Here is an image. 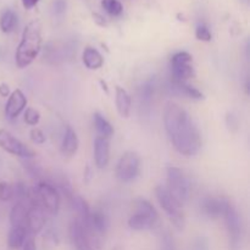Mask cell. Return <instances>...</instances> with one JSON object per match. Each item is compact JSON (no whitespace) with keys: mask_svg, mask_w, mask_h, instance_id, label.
Masks as SVG:
<instances>
[{"mask_svg":"<svg viewBox=\"0 0 250 250\" xmlns=\"http://www.w3.org/2000/svg\"><path fill=\"white\" fill-rule=\"evenodd\" d=\"M164 125L173 148L185 156H194L202 148L199 129L183 107L168 102L164 109Z\"/></svg>","mask_w":250,"mask_h":250,"instance_id":"6da1fadb","label":"cell"},{"mask_svg":"<svg viewBox=\"0 0 250 250\" xmlns=\"http://www.w3.org/2000/svg\"><path fill=\"white\" fill-rule=\"evenodd\" d=\"M42 46V26L39 21H31L22 33L16 50V63L20 68L33 62Z\"/></svg>","mask_w":250,"mask_h":250,"instance_id":"7a4b0ae2","label":"cell"},{"mask_svg":"<svg viewBox=\"0 0 250 250\" xmlns=\"http://www.w3.org/2000/svg\"><path fill=\"white\" fill-rule=\"evenodd\" d=\"M155 195L158 199L159 204L161 205L165 212L167 214L168 219H170L171 224L175 226L176 229L178 231H183L185 229V215L182 212V204L171 194L167 190V188L164 186H158L155 188Z\"/></svg>","mask_w":250,"mask_h":250,"instance_id":"3957f363","label":"cell"},{"mask_svg":"<svg viewBox=\"0 0 250 250\" xmlns=\"http://www.w3.org/2000/svg\"><path fill=\"white\" fill-rule=\"evenodd\" d=\"M222 216H224L225 222H226V229L227 232H229V250H241L242 242H243V226H242V220L239 217L236 207L226 199H225Z\"/></svg>","mask_w":250,"mask_h":250,"instance_id":"277c9868","label":"cell"},{"mask_svg":"<svg viewBox=\"0 0 250 250\" xmlns=\"http://www.w3.org/2000/svg\"><path fill=\"white\" fill-rule=\"evenodd\" d=\"M167 190L181 203L187 202L190 195V185L183 171L178 167H167Z\"/></svg>","mask_w":250,"mask_h":250,"instance_id":"5b68a950","label":"cell"},{"mask_svg":"<svg viewBox=\"0 0 250 250\" xmlns=\"http://www.w3.org/2000/svg\"><path fill=\"white\" fill-rule=\"evenodd\" d=\"M34 199L43 207L49 214L56 215L60 209V195L53 185L48 182H39L36 187Z\"/></svg>","mask_w":250,"mask_h":250,"instance_id":"8992f818","label":"cell"},{"mask_svg":"<svg viewBox=\"0 0 250 250\" xmlns=\"http://www.w3.org/2000/svg\"><path fill=\"white\" fill-rule=\"evenodd\" d=\"M141 160L133 151H126L116 166V176L121 182H131L138 176Z\"/></svg>","mask_w":250,"mask_h":250,"instance_id":"52a82bcc","label":"cell"},{"mask_svg":"<svg viewBox=\"0 0 250 250\" xmlns=\"http://www.w3.org/2000/svg\"><path fill=\"white\" fill-rule=\"evenodd\" d=\"M0 148L4 149L7 153L12 154V155L20 156V158L31 159L36 156V153L31 148H28L26 144L15 138L6 129H0Z\"/></svg>","mask_w":250,"mask_h":250,"instance_id":"ba28073f","label":"cell"},{"mask_svg":"<svg viewBox=\"0 0 250 250\" xmlns=\"http://www.w3.org/2000/svg\"><path fill=\"white\" fill-rule=\"evenodd\" d=\"M45 210L36 199L32 200V205L27 210L26 229L31 234H37L43 229L45 225Z\"/></svg>","mask_w":250,"mask_h":250,"instance_id":"9c48e42d","label":"cell"},{"mask_svg":"<svg viewBox=\"0 0 250 250\" xmlns=\"http://www.w3.org/2000/svg\"><path fill=\"white\" fill-rule=\"evenodd\" d=\"M68 236H70L71 243L76 250H94L84 227L78 220H75L70 224Z\"/></svg>","mask_w":250,"mask_h":250,"instance_id":"30bf717a","label":"cell"},{"mask_svg":"<svg viewBox=\"0 0 250 250\" xmlns=\"http://www.w3.org/2000/svg\"><path fill=\"white\" fill-rule=\"evenodd\" d=\"M27 105V98L24 97L23 93L20 89L14 90L10 94L9 99H7L6 105H5V115L9 119H16L22 110L26 107Z\"/></svg>","mask_w":250,"mask_h":250,"instance_id":"8fae6325","label":"cell"},{"mask_svg":"<svg viewBox=\"0 0 250 250\" xmlns=\"http://www.w3.org/2000/svg\"><path fill=\"white\" fill-rule=\"evenodd\" d=\"M94 159L95 165L99 168L106 167L110 159L109 139L104 137H97L94 141Z\"/></svg>","mask_w":250,"mask_h":250,"instance_id":"7c38bea8","label":"cell"},{"mask_svg":"<svg viewBox=\"0 0 250 250\" xmlns=\"http://www.w3.org/2000/svg\"><path fill=\"white\" fill-rule=\"evenodd\" d=\"M225 207V199H216V198L207 197L200 203L202 212L209 219H217L222 216Z\"/></svg>","mask_w":250,"mask_h":250,"instance_id":"4fadbf2b","label":"cell"},{"mask_svg":"<svg viewBox=\"0 0 250 250\" xmlns=\"http://www.w3.org/2000/svg\"><path fill=\"white\" fill-rule=\"evenodd\" d=\"M158 221V215L143 214V212H136L132 215L128 220V226L134 231H146L154 227Z\"/></svg>","mask_w":250,"mask_h":250,"instance_id":"5bb4252c","label":"cell"},{"mask_svg":"<svg viewBox=\"0 0 250 250\" xmlns=\"http://www.w3.org/2000/svg\"><path fill=\"white\" fill-rule=\"evenodd\" d=\"M78 146H80V142H78V137L76 134L75 129H72L71 127H67L63 134L62 144H61V151L65 156H72L77 153Z\"/></svg>","mask_w":250,"mask_h":250,"instance_id":"9a60e30c","label":"cell"},{"mask_svg":"<svg viewBox=\"0 0 250 250\" xmlns=\"http://www.w3.org/2000/svg\"><path fill=\"white\" fill-rule=\"evenodd\" d=\"M27 229L24 226H11L7 237V246L11 249H19L27 239Z\"/></svg>","mask_w":250,"mask_h":250,"instance_id":"2e32d148","label":"cell"},{"mask_svg":"<svg viewBox=\"0 0 250 250\" xmlns=\"http://www.w3.org/2000/svg\"><path fill=\"white\" fill-rule=\"evenodd\" d=\"M82 59L85 67L89 68V70H99L103 66V63H104V59H103L102 54L97 49L90 48V46L84 49Z\"/></svg>","mask_w":250,"mask_h":250,"instance_id":"e0dca14e","label":"cell"},{"mask_svg":"<svg viewBox=\"0 0 250 250\" xmlns=\"http://www.w3.org/2000/svg\"><path fill=\"white\" fill-rule=\"evenodd\" d=\"M115 102H116V107L120 116L128 117L129 111H131V97L126 92V89H124L122 87H116V98H115Z\"/></svg>","mask_w":250,"mask_h":250,"instance_id":"ac0fdd59","label":"cell"},{"mask_svg":"<svg viewBox=\"0 0 250 250\" xmlns=\"http://www.w3.org/2000/svg\"><path fill=\"white\" fill-rule=\"evenodd\" d=\"M155 94V81L154 78L146 80L139 88V100L142 107H150Z\"/></svg>","mask_w":250,"mask_h":250,"instance_id":"d6986e66","label":"cell"},{"mask_svg":"<svg viewBox=\"0 0 250 250\" xmlns=\"http://www.w3.org/2000/svg\"><path fill=\"white\" fill-rule=\"evenodd\" d=\"M27 207L23 202H17L12 207L10 211V224L11 226H24L26 227V217H27Z\"/></svg>","mask_w":250,"mask_h":250,"instance_id":"ffe728a7","label":"cell"},{"mask_svg":"<svg viewBox=\"0 0 250 250\" xmlns=\"http://www.w3.org/2000/svg\"><path fill=\"white\" fill-rule=\"evenodd\" d=\"M93 121H94V126L95 128H97L98 133L100 134V137L110 138V137L114 134V127H112L111 124H110L104 116H102L99 112H95V114L93 115Z\"/></svg>","mask_w":250,"mask_h":250,"instance_id":"44dd1931","label":"cell"},{"mask_svg":"<svg viewBox=\"0 0 250 250\" xmlns=\"http://www.w3.org/2000/svg\"><path fill=\"white\" fill-rule=\"evenodd\" d=\"M171 71H172V81H177V82H186L194 76V68L192 67L190 63H188V65H173L171 66Z\"/></svg>","mask_w":250,"mask_h":250,"instance_id":"7402d4cb","label":"cell"},{"mask_svg":"<svg viewBox=\"0 0 250 250\" xmlns=\"http://www.w3.org/2000/svg\"><path fill=\"white\" fill-rule=\"evenodd\" d=\"M17 26V16L12 10H5L0 16V29L4 33H10Z\"/></svg>","mask_w":250,"mask_h":250,"instance_id":"603a6c76","label":"cell"},{"mask_svg":"<svg viewBox=\"0 0 250 250\" xmlns=\"http://www.w3.org/2000/svg\"><path fill=\"white\" fill-rule=\"evenodd\" d=\"M172 84H173V88H175L178 93L187 95V97L190 98V99L200 100L204 98L203 97V93L200 92V90H198L197 88H194L193 85L187 84L186 82H177V81H172Z\"/></svg>","mask_w":250,"mask_h":250,"instance_id":"cb8c5ba5","label":"cell"},{"mask_svg":"<svg viewBox=\"0 0 250 250\" xmlns=\"http://www.w3.org/2000/svg\"><path fill=\"white\" fill-rule=\"evenodd\" d=\"M102 6L111 16H120L124 11V6L119 0H102Z\"/></svg>","mask_w":250,"mask_h":250,"instance_id":"d4e9b609","label":"cell"},{"mask_svg":"<svg viewBox=\"0 0 250 250\" xmlns=\"http://www.w3.org/2000/svg\"><path fill=\"white\" fill-rule=\"evenodd\" d=\"M193 58L189 53L187 51H180V53L175 54L171 59V66L173 65H188L192 62Z\"/></svg>","mask_w":250,"mask_h":250,"instance_id":"484cf974","label":"cell"},{"mask_svg":"<svg viewBox=\"0 0 250 250\" xmlns=\"http://www.w3.org/2000/svg\"><path fill=\"white\" fill-rule=\"evenodd\" d=\"M39 120H41V114L39 111H37L33 107H29L24 112V122L29 126H37L39 124Z\"/></svg>","mask_w":250,"mask_h":250,"instance_id":"4316f807","label":"cell"},{"mask_svg":"<svg viewBox=\"0 0 250 250\" xmlns=\"http://www.w3.org/2000/svg\"><path fill=\"white\" fill-rule=\"evenodd\" d=\"M14 197V187L7 182H0V200L7 202Z\"/></svg>","mask_w":250,"mask_h":250,"instance_id":"83f0119b","label":"cell"},{"mask_svg":"<svg viewBox=\"0 0 250 250\" xmlns=\"http://www.w3.org/2000/svg\"><path fill=\"white\" fill-rule=\"evenodd\" d=\"M195 37H197L199 41L203 42H210L211 41V32L209 31L205 24H199L195 29Z\"/></svg>","mask_w":250,"mask_h":250,"instance_id":"f1b7e54d","label":"cell"},{"mask_svg":"<svg viewBox=\"0 0 250 250\" xmlns=\"http://www.w3.org/2000/svg\"><path fill=\"white\" fill-rule=\"evenodd\" d=\"M226 125L229 131L232 132V133H234V132L238 131L239 128L238 117H237L234 114H232V112H229V114L226 115Z\"/></svg>","mask_w":250,"mask_h":250,"instance_id":"f546056e","label":"cell"},{"mask_svg":"<svg viewBox=\"0 0 250 250\" xmlns=\"http://www.w3.org/2000/svg\"><path fill=\"white\" fill-rule=\"evenodd\" d=\"M14 195H16L19 198V202H22L23 199H27L29 197L28 190H27L26 186L23 183H17L16 186L14 187Z\"/></svg>","mask_w":250,"mask_h":250,"instance_id":"4dcf8cb0","label":"cell"},{"mask_svg":"<svg viewBox=\"0 0 250 250\" xmlns=\"http://www.w3.org/2000/svg\"><path fill=\"white\" fill-rule=\"evenodd\" d=\"M161 250H176L173 238L168 233H165L161 238Z\"/></svg>","mask_w":250,"mask_h":250,"instance_id":"1f68e13d","label":"cell"},{"mask_svg":"<svg viewBox=\"0 0 250 250\" xmlns=\"http://www.w3.org/2000/svg\"><path fill=\"white\" fill-rule=\"evenodd\" d=\"M192 250H209V241L205 237H198L193 242Z\"/></svg>","mask_w":250,"mask_h":250,"instance_id":"d6a6232c","label":"cell"},{"mask_svg":"<svg viewBox=\"0 0 250 250\" xmlns=\"http://www.w3.org/2000/svg\"><path fill=\"white\" fill-rule=\"evenodd\" d=\"M31 139L36 144H43L45 142V134L39 128H33L31 131Z\"/></svg>","mask_w":250,"mask_h":250,"instance_id":"836d02e7","label":"cell"},{"mask_svg":"<svg viewBox=\"0 0 250 250\" xmlns=\"http://www.w3.org/2000/svg\"><path fill=\"white\" fill-rule=\"evenodd\" d=\"M66 10V1L65 0H55L54 2V11L56 15L63 14Z\"/></svg>","mask_w":250,"mask_h":250,"instance_id":"e575fe53","label":"cell"},{"mask_svg":"<svg viewBox=\"0 0 250 250\" xmlns=\"http://www.w3.org/2000/svg\"><path fill=\"white\" fill-rule=\"evenodd\" d=\"M22 250H37L36 242H34L33 237H27L23 246H22Z\"/></svg>","mask_w":250,"mask_h":250,"instance_id":"d590c367","label":"cell"},{"mask_svg":"<svg viewBox=\"0 0 250 250\" xmlns=\"http://www.w3.org/2000/svg\"><path fill=\"white\" fill-rule=\"evenodd\" d=\"M39 0H22V4H23L24 9H32V7L36 6L38 4Z\"/></svg>","mask_w":250,"mask_h":250,"instance_id":"8d00e7d4","label":"cell"},{"mask_svg":"<svg viewBox=\"0 0 250 250\" xmlns=\"http://www.w3.org/2000/svg\"><path fill=\"white\" fill-rule=\"evenodd\" d=\"M10 94V88L6 83H1L0 84V95L1 97H9Z\"/></svg>","mask_w":250,"mask_h":250,"instance_id":"74e56055","label":"cell"},{"mask_svg":"<svg viewBox=\"0 0 250 250\" xmlns=\"http://www.w3.org/2000/svg\"><path fill=\"white\" fill-rule=\"evenodd\" d=\"M94 20L98 22V23L100 24V26H105V24H106V23H105V20L103 19L102 16H99L98 14H94Z\"/></svg>","mask_w":250,"mask_h":250,"instance_id":"f35d334b","label":"cell"},{"mask_svg":"<svg viewBox=\"0 0 250 250\" xmlns=\"http://www.w3.org/2000/svg\"><path fill=\"white\" fill-rule=\"evenodd\" d=\"M100 84H102V88L105 90V93H109V89H107V85L104 81H100Z\"/></svg>","mask_w":250,"mask_h":250,"instance_id":"ab89813d","label":"cell"}]
</instances>
